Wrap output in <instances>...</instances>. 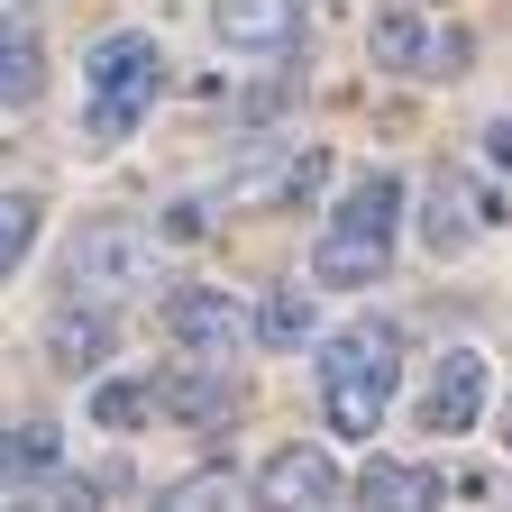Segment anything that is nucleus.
<instances>
[{
	"mask_svg": "<svg viewBox=\"0 0 512 512\" xmlns=\"http://www.w3.org/2000/svg\"><path fill=\"white\" fill-rule=\"evenodd\" d=\"M357 494L366 503H394V512H421V503H439V476L430 467H403V458H366Z\"/></svg>",
	"mask_w": 512,
	"mask_h": 512,
	"instance_id": "obj_13",
	"label": "nucleus"
},
{
	"mask_svg": "<svg viewBox=\"0 0 512 512\" xmlns=\"http://www.w3.org/2000/svg\"><path fill=\"white\" fill-rule=\"evenodd\" d=\"M476 412H485V357H476V348H448V357L430 366V394H421V430L458 439V430H476Z\"/></svg>",
	"mask_w": 512,
	"mask_h": 512,
	"instance_id": "obj_5",
	"label": "nucleus"
},
{
	"mask_svg": "<svg viewBox=\"0 0 512 512\" xmlns=\"http://www.w3.org/2000/svg\"><path fill=\"white\" fill-rule=\"evenodd\" d=\"M156 403H165V412H183V421H229V403H238V384H229V357L192 348L174 375H156Z\"/></svg>",
	"mask_w": 512,
	"mask_h": 512,
	"instance_id": "obj_6",
	"label": "nucleus"
},
{
	"mask_svg": "<svg viewBox=\"0 0 512 512\" xmlns=\"http://www.w3.org/2000/svg\"><path fill=\"white\" fill-rule=\"evenodd\" d=\"M46 357H55V366H74V375H83V366H101V357H110V320H101V311H83V293H74V302L46 320Z\"/></svg>",
	"mask_w": 512,
	"mask_h": 512,
	"instance_id": "obj_10",
	"label": "nucleus"
},
{
	"mask_svg": "<svg viewBox=\"0 0 512 512\" xmlns=\"http://www.w3.org/2000/svg\"><path fill=\"white\" fill-rule=\"evenodd\" d=\"M28 247H37V202L28 192H0V275H10Z\"/></svg>",
	"mask_w": 512,
	"mask_h": 512,
	"instance_id": "obj_17",
	"label": "nucleus"
},
{
	"mask_svg": "<svg viewBox=\"0 0 512 512\" xmlns=\"http://www.w3.org/2000/svg\"><path fill=\"white\" fill-rule=\"evenodd\" d=\"M394 220H403V183H394V174H357L348 202L330 211L339 238H384V247H394Z\"/></svg>",
	"mask_w": 512,
	"mask_h": 512,
	"instance_id": "obj_9",
	"label": "nucleus"
},
{
	"mask_svg": "<svg viewBox=\"0 0 512 512\" xmlns=\"http://www.w3.org/2000/svg\"><path fill=\"white\" fill-rule=\"evenodd\" d=\"M156 83H165V55H156V37H147V28H119V37H101V46L83 55V92H92L83 128H92L101 147H110V138H128V128L147 119Z\"/></svg>",
	"mask_w": 512,
	"mask_h": 512,
	"instance_id": "obj_1",
	"label": "nucleus"
},
{
	"mask_svg": "<svg viewBox=\"0 0 512 512\" xmlns=\"http://www.w3.org/2000/svg\"><path fill=\"white\" fill-rule=\"evenodd\" d=\"M147 275H156V229L128 220V211L92 220L74 247H64V293H83V302H119V293H138Z\"/></svg>",
	"mask_w": 512,
	"mask_h": 512,
	"instance_id": "obj_3",
	"label": "nucleus"
},
{
	"mask_svg": "<svg viewBox=\"0 0 512 512\" xmlns=\"http://www.w3.org/2000/svg\"><path fill=\"white\" fill-rule=\"evenodd\" d=\"M375 64H403V74H430V37L412 10H375Z\"/></svg>",
	"mask_w": 512,
	"mask_h": 512,
	"instance_id": "obj_14",
	"label": "nucleus"
},
{
	"mask_svg": "<svg viewBox=\"0 0 512 512\" xmlns=\"http://www.w3.org/2000/svg\"><path fill=\"white\" fill-rule=\"evenodd\" d=\"M394 375H403V357H394V330H348V339H330V357H320V403H330V430H348V439H375V421H384V403H394Z\"/></svg>",
	"mask_w": 512,
	"mask_h": 512,
	"instance_id": "obj_2",
	"label": "nucleus"
},
{
	"mask_svg": "<svg viewBox=\"0 0 512 512\" xmlns=\"http://www.w3.org/2000/svg\"><path fill=\"white\" fill-rule=\"evenodd\" d=\"M503 439H512V430H503Z\"/></svg>",
	"mask_w": 512,
	"mask_h": 512,
	"instance_id": "obj_20",
	"label": "nucleus"
},
{
	"mask_svg": "<svg viewBox=\"0 0 512 512\" xmlns=\"http://www.w3.org/2000/svg\"><path fill=\"white\" fill-rule=\"evenodd\" d=\"M311 275H320V284H375V275H384V238H339V229H320Z\"/></svg>",
	"mask_w": 512,
	"mask_h": 512,
	"instance_id": "obj_12",
	"label": "nucleus"
},
{
	"mask_svg": "<svg viewBox=\"0 0 512 512\" xmlns=\"http://www.w3.org/2000/svg\"><path fill=\"white\" fill-rule=\"evenodd\" d=\"M256 339H266V348H302V339H311V302H302V284H275V293H266V311H256Z\"/></svg>",
	"mask_w": 512,
	"mask_h": 512,
	"instance_id": "obj_15",
	"label": "nucleus"
},
{
	"mask_svg": "<svg viewBox=\"0 0 512 512\" xmlns=\"http://www.w3.org/2000/svg\"><path fill=\"white\" fill-rule=\"evenodd\" d=\"M256 503H339V467L320 458V448H275L266 467H256Z\"/></svg>",
	"mask_w": 512,
	"mask_h": 512,
	"instance_id": "obj_7",
	"label": "nucleus"
},
{
	"mask_svg": "<svg viewBox=\"0 0 512 512\" xmlns=\"http://www.w3.org/2000/svg\"><path fill=\"white\" fill-rule=\"evenodd\" d=\"M485 156H494V165H512V119H494V128H485Z\"/></svg>",
	"mask_w": 512,
	"mask_h": 512,
	"instance_id": "obj_19",
	"label": "nucleus"
},
{
	"mask_svg": "<svg viewBox=\"0 0 512 512\" xmlns=\"http://www.w3.org/2000/svg\"><path fill=\"white\" fill-rule=\"evenodd\" d=\"M165 330L183 339V348H211V357H229L256 320L238 311V293H220V284H174L165 293Z\"/></svg>",
	"mask_w": 512,
	"mask_h": 512,
	"instance_id": "obj_4",
	"label": "nucleus"
},
{
	"mask_svg": "<svg viewBox=\"0 0 512 512\" xmlns=\"http://www.w3.org/2000/svg\"><path fill=\"white\" fill-rule=\"evenodd\" d=\"M28 92H37V37L0 19V110H10V101H28Z\"/></svg>",
	"mask_w": 512,
	"mask_h": 512,
	"instance_id": "obj_16",
	"label": "nucleus"
},
{
	"mask_svg": "<svg viewBox=\"0 0 512 512\" xmlns=\"http://www.w3.org/2000/svg\"><path fill=\"white\" fill-rule=\"evenodd\" d=\"M220 37L229 46H247V55H284L293 37H302V0H220Z\"/></svg>",
	"mask_w": 512,
	"mask_h": 512,
	"instance_id": "obj_8",
	"label": "nucleus"
},
{
	"mask_svg": "<svg viewBox=\"0 0 512 512\" xmlns=\"http://www.w3.org/2000/svg\"><path fill=\"white\" fill-rule=\"evenodd\" d=\"M64 458V430L55 421H19V430H0V485H46Z\"/></svg>",
	"mask_w": 512,
	"mask_h": 512,
	"instance_id": "obj_11",
	"label": "nucleus"
},
{
	"mask_svg": "<svg viewBox=\"0 0 512 512\" xmlns=\"http://www.w3.org/2000/svg\"><path fill=\"white\" fill-rule=\"evenodd\" d=\"M147 403H156V384H101V394H92V421L101 430H138Z\"/></svg>",
	"mask_w": 512,
	"mask_h": 512,
	"instance_id": "obj_18",
	"label": "nucleus"
}]
</instances>
